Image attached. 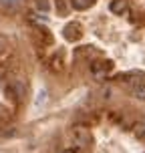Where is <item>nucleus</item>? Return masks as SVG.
Masks as SVG:
<instances>
[{
    "label": "nucleus",
    "instance_id": "1",
    "mask_svg": "<svg viewBox=\"0 0 145 153\" xmlns=\"http://www.w3.org/2000/svg\"><path fill=\"white\" fill-rule=\"evenodd\" d=\"M129 89L131 93L135 95V97H139V99H145V76H133V79H129Z\"/></svg>",
    "mask_w": 145,
    "mask_h": 153
},
{
    "label": "nucleus",
    "instance_id": "2",
    "mask_svg": "<svg viewBox=\"0 0 145 153\" xmlns=\"http://www.w3.org/2000/svg\"><path fill=\"white\" fill-rule=\"evenodd\" d=\"M111 69H113V62H107V61L105 62H95L91 67V71L97 75V79H105V76H107V71H111Z\"/></svg>",
    "mask_w": 145,
    "mask_h": 153
},
{
    "label": "nucleus",
    "instance_id": "3",
    "mask_svg": "<svg viewBox=\"0 0 145 153\" xmlns=\"http://www.w3.org/2000/svg\"><path fill=\"white\" fill-rule=\"evenodd\" d=\"M62 34H65L67 40H79V38L83 36V32H81V26H79V24H69V26L65 28Z\"/></svg>",
    "mask_w": 145,
    "mask_h": 153
},
{
    "label": "nucleus",
    "instance_id": "4",
    "mask_svg": "<svg viewBox=\"0 0 145 153\" xmlns=\"http://www.w3.org/2000/svg\"><path fill=\"white\" fill-rule=\"evenodd\" d=\"M6 91H8V97H12L14 101H22V97H24V85L12 83V85L6 89Z\"/></svg>",
    "mask_w": 145,
    "mask_h": 153
},
{
    "label": "nucleus",
    "instance_id": "5",
    "mask_svg": "<svg viewBox=\"0 0 145 153\" xmlns=\"http://www.w3.org/2000/svg\"><path fill=\"white\" fill-rule=\"evenodd\" d=\"M127 10V0H113L111 2V12L113 14H123Z\"/></svg>",
    "mask_w": 145,
    "mask_h": 153
},
{
    "label": "nucleus",
    "instance_id": "6",
    "mask_svg": "<svg viewBox=\"0 0 145 153\" xmlns=\"http://www.w3.org/2000/svg\"><path fill=\"white\" fill-rule=\"evenodd\" d=\"M93 2H95V0H71L73 8H77V10H85V8L93 6Z\"/></svg>",
    "mask_w": 145,
    "mask_h": 153
},
{
    "label": "nucleus",
    "instance_id": "7",
    "mask_svg": "<svg viewBox=\"0 0 145 153\" xmlns=\"http://www.w3.org/2000/svg\"><path fill=\"white\" fill-rule=\"evenodd\" d=\"M133 133H135V137H137V139L145 141V121L137 123V125H135V129H133Z\"/></svg>",
    "mask_w": 145,
    "mask_h": 153
},
{
    "label": "nucleus",
    "instance_id": "8",
    "mask_svg": "<svg viewBox=\"0 0 145 153\" xmlns=\"http://www.w3.org/2000/svg\"><path fill=\"white\" fill-rule=\"evenodd\" d=\"M20 0H0V6H6V8H12V6H16Z\"/></svg>",
    "mask_w": 145,
    "mask_h": 153
},
{
    "label": "nucleus",
    "instance_id": "9",
    "mask_svg": "<svg viewBox=\"0 0 145 153\" xmlns=\"http://www.w3.org/2000/svg\"><path fill=\"white\" fill-rule=\"evenodd\" d=\"M36 6L46 12V10H48V0H36Z\"/></svg>",
    "mask_w": 145,
    "mask_h": 153
},
{
    "label": "nucleus",
    "instance_id": "10",
    "mask_svg": "<svg viewBox=\"0 0 145 153\" xmlns=\"http://www.w3.org/2000/svg\"><path fill=\"white\" fill-rule=\"evenodd\" d=\"M45 99H46V91H40V95L36 97V105H40V103H42Z\"/></svg>",
    "mask_w": 145,
    "mask_h": 153
},
{
    "label": "nucleus",
    "instance_id": "11",
    "mask_svg": "<svg viewBox=\"0 0 145 153\" xmlns=\"http://www.w3.org/2000/svg\"><path fill=\"white\" fill-rule=\"evenodd\" d=\"M61 153H75L73 149H65V151H61Z\"/></svg>",
    "mask_w": 145,
    "mask_h": 153
}]
</instances>
